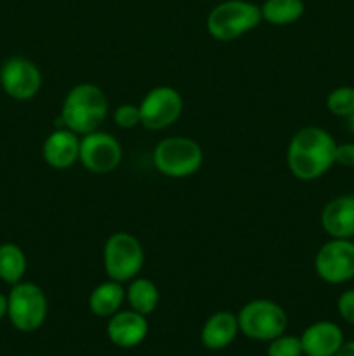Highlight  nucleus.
Returning a JSON list of instances; mask_svg holds the SVG:
<instances>
[{
	"mask_svg": "<svg viewBox=\"0 0 354 356\" xmlns=\"http://www.w3.org/2000/svg\"><path fill=\"white\" fill-rule=\"evenodd\" d=\"M337 141L321 127L301 129L295 132L287 149L290 172L301 181H314L335 165Z\"/></svg>",
	"mask_w": 354,
	"mask_h": 356,
	"instance_id": "obj_1",
	"label": "nucleus"
},
{
	"mask_svg": "<svg viewBox=\"0 0 354 356\" xmlns=\"http://www.w3.org/2000/svg\"><path fill=\"white\" fill-rule=\"evenodd\" d=\"M113 120L118 127L121 129H132L135 125L141 124V113H139V106L130 103L120 104V106L115 110Z\"/></svg>",
	"mask_w": 354,
	"mask_h": 356,
	"instance_id": "obj_23",
	"label": "nucleus"
},
{
	"mask_svg": "<svg viewBox=\"0 0 354 356\" xmlns=\"http://www.w3.org/2000/svg\"><path fill=\"white\" fill-rule=\"evenodd\" d=\"M335 356H354V341L344 343L342 346H340V350L335 353Z\"/></svg>",
	"mask_w": 354,
	"mask_h": 356,
	"instance_id": "obj_26",
	"label": "nucleus"
},
{
	"mask_svg": "<svg viewBox=\"0 0 354 356\" xmlns=\"http://www.w3.org/2000/svg\"><path fill=\"white\" fill-rule=\"evenodd\" d=\"M335 163L346 167V169H354V143L337 145Z\"/></svg>",
	"mask_w": 354,
	"mask_h": 356,
	"instance_id": "obj_25",
	"label": "nucleus"
},
{
	"mask_svg": "<svg viewBox=\"0 0 354 356\" xmlns=\"http://www.w3.org/2000/svg\"><path fill=\"white\" fill-rule=\"evenodd\" d=\"M7 301H9L7 318L10 320L16 330L31 334L44 325L49 305L44 291L37 284L19 282L16 285H10Z\"/></svg>",
	"mask_w": 354,
	"mask_h": 356,
	"instance_id": "obj_4",
	"label": "nucleus"
},
{
	"mask_svg": "<svg viewBox=\"0 0 354 356\" xmlns=\"http://www.w3.org/2000/svg\"><path fill=\"white\" fill-rule=\"evenodd\" d=\"M344 343L342 329L330 320L311 323L301 336L302 353L305 356H335Z\"/></svg>",
	"mask_w": 354,
	"mask_h": 356,
	"instance_id": "obj_13",
	"label": "nucleus"
},
{
	"mask_svg": "<svg viewBox=\"0 0 354 356\" xmlns=\"http://www.w3.org/2000/svg\"><path fill=\"white\" fill-rule=\"evenodd\" d=\"M321 226L330 238H354V195H340L321 211Z\"/></svg>",
	"mask_w": 354,
	"mask_h": 356,
	"instance_id": "obj_15",
	"label": "nucleus"
},
{
	"mask_svg": "<svg viewBox=\"0 0 354 356\" xmlns=\"http://www.w3.org/2000/svg\"><path fill=\"white\" fill-rule=\"evenodd\" d=\"M153 163L163 176L183 179L198 172L203 163V149L189 138H165L155 146Z\"/></svg>",
	"mask_w": 354,
	"mask_h": 356,
	"instance_id": "obj_5",
	"label": "nucleus"
},
{
	"mask_svg": "<svg viewBox=\"0 0 354 356\" xmlns=\"http://www.w3.org/2000/svg\"><path fill=\"white\" fill-rule=\"evenodd\" d=\"M239 332L238 316L231 312H217L208 316L200 332L201 344L207 350L219 351L233 344Z\"/></svg>",
	"mask_w": 354,
	"mask_h": 356,
	"instance_id": "obj_16",
	"label": "nucleus"
},
{
	"mask_svg": "<svg viewBox=\"0 0 354 356\" xmlns=\"http://www.w3.org/2000/svg\"><path fill=\"white\" fill-rule=\"evenodd\" d=\"M347 125H349V131L354 134V113L347 118Z\"/></svg>",
	"mask_w": 354,
	"mask_h": 356,
	"instance_id": "obj_28",
	"label": "nucleus"
},
{
	"mask_svg": "<svg viewBox=\"0 0 354 356\" xmlns=\"http://www.w3.org/2000/svg\"><path fill=\"white\" fill-rule=\"evenodd\" d=\"M262 21V13L257 3L248 0H224L210 10L207 30L215 40L233 42L252 31Z\"/></svg>",
	"mask_w": 354,
	"mask_h": 356,
	"instance_id": "obj_3",
	"label": "nucleus"
},
{
	"mask_svg": "<svg viewBox=\"0 0 354 356\" xmlns=\"http://www.w3.org/2000/svg\"><path fill=\"white\" fill-rule=\"evenodd\" d=\"M0 86L3 92L12 99H33L42 87V73L30 59L23 56H12L6 59L0 68Z\"/></svg>",
	"mask_w": 354,
	"mask_h": 356,
	"instance_id": "obj_10",
	"label": "nucleus"
},
{
	"mask_svg": "<svg viewBox=\"0 0 354 356\" xmlns=\"http://www.w3.org/2000/svg\"><path fill=\"white\" fill-rule=\"evenodd\" d=\"M26 254L12 242L0 243V280L7 285L23 282L26 273Z\"/></svg>",
	"mask_w": 354,
	"mask_h": 356,
	"instance_id": "obj_19",
	"label": "nucleus"
},
{
	"mask_svg": "<svg viewBox=\"0 0 354 356\" xmlns=\"http://www.w3.org/2000/svg\"><path fill=\"white\" fill-rule=\"evenodd\" d=\"M183 97L179 90L169 86H160L146 92L139 104L141 125L149 131H163L170 127L183 113Z\"/></svg>",
	"mask_w": 354,
	"mask_h": 356,
	"instance_id": "obj_9",
	"label": "nucleus"
},
{
	"mask_svg": "<svg viewBox=\"0 0 354 356\" xmlns=\"http://www.w3.org/2000/svg\"><path fill=\"white\" fill-rule=\"evenodd\" d=\"M304 10V0H266L260 6L262 19L276 26L295 23L301 19Z\"/></svg>",
	"mask_w": 354,
	"mask_h": 356,
	"instance_id": "obj_20",
	"label": "nucleus"
},
{
	"mask_svg": "<svg viewBox=\"0 0 354 356\" xmlns=\"http://www.w3.org/2000/svg\"><path fill=\"white\" fill-rule=\"evenodd\" d=\"M316 275L332 285L347 284L354 278V242L347 238H330L314 257Z\"/></svg>",
	"mask_w": 354,
	"mask_h": 356,
	"instance_id": "obj_8",
	"label": "nucleus"
},
{
	"mask_svg": "<svg viewBox=\"0 0 354 356\" xmlns=\"http://www.w3.org/2000/svg\"><path fill=\"white\" fill-rule=\"evenodd\" d=\"M125 301V289L120 282L106 280L97 285L89 296V309L99 318H110L121 309Z\"/></svg>",
	"mask_w": 354,
	"mask_h": 356,
	"instance_id": "obj_17",
	"label": "nucleus"
},
{
	"mask_svg": "<svg viewBox=\"0 0 354 356\" xmlns=\"http://www.w3.org/2000/svg\"><path fill=\"white\" fill-rule=\"evenodd\" d=\"M337 312L349 325L354 327V289L344 291L337 299Z\"/></svg>",
	"mask_w": 354,
	"mask_h": 356,
	"instance_id": "obj_24",
	"label": "nucleus"
},
{
	"mask_svg": "<svg viewBox=\"0 0 354 356\" xmlns=\"http://www.w3.org/2000/svg\"><path fill=\"white\" fill-rule=\"evenodd\" d=\"M125 299L134 312L148 316L156 309L160 302L158 287L148 278H137L130 280V285L125 291Z\"/></svg>",
	"mask_w": 354,
	"mask_h": 356,
	"instance_id": "obj_18",
	"label": "nucleus"
},
{
	"mask_svg": "<svg viewBox=\"0 0 354 356\" xmlns=\"http://www.w3.org/2000/svg\"><path fill=\"white\" fill-rule=\"evenodd\" d=\"M326 108L332 115L349 118L354 113V87L340 86L326 96Z\"/></svg>",
	"mask_w": 354,
	"mask_h": 356,
	"instance_id": "obj_21",
	"label": "nucleus"
},
{
	"mask_svg": "<svg viewBox=\"0 0 354 356\" xmlns=\"http://www.w3.org/2000/svg\"><path fill=\"white\" fill-rule=\"evenodd\" d=\"M108 115V97L94 83H78L65 97L59 122L78 136L97 131Z\"/></svg>",
	"mask_w": 354,
	"mask_h": 356,
	"instance_id": "obj_2",
	"label": "nucleus"
},
{
	"mask_svg": "<svg viewBox=\"0 0 354 356\" xmlns=\"http://www.w3.org/2000/svg\"><path fill=\"white\" fill-rule=\"evenodd\" d=\"M7 309H9V301H7L6 294H0V322L7 316Z\"/></svg>",
	"mask_w": 354,
	"mask_h": 356,
	"instance_id": "obj_27",
	"label": "nucleus"
},
{
	"mask_svg": "<svg viewBox=\"0 0 354 356\" xmlns=\"http://www.w3.org/2000/svg\"><path fill=\"white\" fill-rule=\"evenodd\" d=\"M42 155L52 169L65 170L75 165L80 159V138L69 129H56L45 138Z\"/></svg>",
	"mask_w": 354,
	"mask_h": 356,
	"instance_id": "obj_14",
	"label": "nucleus"
},
{
	"mask_svg": "<svg viewBox=\"0 0 354 356\" xmlns=\"http://www.w3.org/2000/svg\"><path fill=\"white\" fill-rule=\"evenodd\" d=\"M103 264L111 280L120 284L134 280L144 264V250L141 242L127 232L113 233L104 243Z\"/></svg>",
	"mask_w": 354,
	"mask_h": 356,
	"instance_id": "obj_7",
	"label": "nucleus"
},
{
	"mask_svg": "<svg viewBox=\"0 0 354 356\" xmlns=\"http://www.w3.org/2000/svg\"><path fill=\"white\" fill-rule=\"evenodd\" d=\"M239 332L248 339L269 343L287 332L288 316L278 302L269 299H253L246 302L238 315Z\"/></svg>",
	"mask_w": 354,
	"mask_h": 356,
	"instance_id": "obj_6",
	"label": "nucleus"
},
{
	"mask_svg": "<svg viewBox=\"0 0 354 356\" xmlns=\"http://www.w3.org/2000/svg\"><path fill=\"white\" fill-rule=\"evenodd\" d=\"M121 145L108 132L94 131L80 139V163L94 174H108L121 162Z\"/></svg>",
	"mask_w": 354,
	"mask_h": 356,
	"instance_id": "obj_11",
	"label": "nucleus"
},
{
	"mask_svg": "<svg viewBox=\"0 0 354 356\" xmlns=\"http://www.w3.org/2000/svg\"><path fill=\"white\" fill-rule=\"evenodd\" d=\"M106 332L115 346L130 350L146 339L149 332V323L144 315L134 309H125V312L120 309L113 316H110Z\"/></svg>",
	"mask_w": 354,
	"mask_h": 356,
	"instance_id": "obj_12",
	"label": "nucleus"
},
{
	"mask_svg": "<svg viewBox=\"0 0 354 356\" xmlns=\"http://www.w3.org/2000/svg\"><path fill=\"white\" fill-rule=\"evenodd\" d=\"M301 337L290 336V334H281L269 341L267 346V356H302Z\"/></svg>",
	"mask_w": 354,
	"mask_h": 356,
	"instance_id": "obj_22",
	"label": "nucleus"
}]
</instances>
